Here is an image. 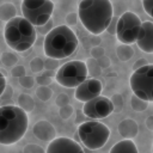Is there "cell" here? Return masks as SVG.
Returning a JSON list of instances; mask_svg holds the SVG:
<instances>
[{"label": "cell", "instance_id": "obj_13", "mask_svg": "<svg viewBox=\"0 0 153 153\" xmlns=\"http://www.w3.org/2000/svg\"><path fill=\"white\" fill-rule=\"evenodd\" d=\"M48 153H59V152H84V148L74 140L69 137H54L50 140V143L47 148Z\"/></svg>", "mask_w": 153, "mask_h": 153}, {"label": "cell", "instance_id": "obj_12", "mask_svg": "<svg viewBox=\"0 0 153 153\" xmlns=\"http://www.w3.org/2000/svg\"><path fill=\"white\" fill-rule=\"evenodd\" d=\"M135 43L141 51L147 54L153 53V23L151 20L141 23V29L139 31Z\"/></svg>", "mask_w": 153, "mask_h": 153}, {"label": "cell", "instance_id": "obj_1", "mask_svg": "<svg viewBox=\"0 0 153 153\" xmlns=\"http://www.w3.org/2000/svg\"><path fill=\"white\" fill-rule=\"evenodd\" d=\"M112 16L114 7L110 0H80L78 5V18L92 35L103 33Z\"/></svg>", "mask_w": 153, "mask_h": 153}, {"label": "cell", "instance_id": "obj_5", "mask_svg": "<svg viewBox=\"0 0 153 153\" xmlns=\"http://www.w3.org/2000/svg\"><path fill=\"white\" fill-rule=\"evenodd\" d=\"M76 135L86 148L94 151L102 148L110 137V129L106 124L97 121H84L79 123Z\"/></svg>", "mask_w": 153, "mask_h": 153}, {"label": "cell", "instance_id": "obj_22", "mask_svg": "<svg viewBox=\"0 0 153 153\" xmlns=\"http://www.w3.org/2000/svg\"><path fill=\"white\" fill-rule=\"evenodd\" d=\"M0 59H1V62L4 63V66L7 68H11L18 63V57L13 53H10V51H4L0 56Z\"/></svg>", "mask_w": 153, "mask_h": 153}, {"label": "cell", "instance_id": "obj_7", "mask_svg": "<svg viewBox=\"0 0 153 153\" xmlns=\"http://www.w3.org/2000/svg\"><path fill=\"white\" fill-rule=\"evenodd\" d=\"M87 76L88 73L85 61L74 60L59 66V69L55 74V80L62 87L73 88L82 82Z\"/></svg>", "mask_w": 153, "mask_h": 153}, {"label": "cell", "instance_id": "obj_4", "mask_svg": "<svg viewBox=\"0 0 153 153\" xmlns=\"http://www.w3.org/2000/svg\"><path fill=\"white\" fill-rule=\"evenodd\" d=\"M4 38L6 44L14 51L29 50L36 42V27L24 17H13L4 27Z\"/></svg>", "mask_w": 153, "mask_h": 153}, {"label": "cell", "instance_id": "obj_8", "mask_svg": "<svg viewBox=\"0 0 153 153\" xmlns=\"http://www.w3.org/2000/svg\"><path fill=\"white\" fill-rule=\"evenodd\" d=\"M20 8L26 20L33 26H39L51 18L54 2L51 0H23Z\"/></svg>", "mask_w": 153, "mask_h": 153}, {"label": "cell", "instance_id": "obj_39", "mask_svg": "<svg viewBox=\"0 0 153 153\" xmlns=\"http://www.w3.org/2000/svg\"><path fill=\"white\" fill-rule=\"evenodd\" d=\"M6 85H7L6 78H5V75L0 72V97H1V94H2V92H4V90H5V87H6Z\"/></svg>", "mask_w": 153, "mask_h": 153}, {"label": "cell", "instance_id": "obj_19", "mask_svg": "<svg viewBox=\"0 0 153 153\" xmlns=\"http://www.w3.org/2000/svg\"><path fill=\"white\" fill-rule=\"evenodd\" d=\"M17 103H18V106L20 109H23L25 112H31L35 108V100L31 96L26 94V93H22L18 99H17Z\"/></svg>", "mask_w": 153, "mask_h": 153}, {"label": "cell", "instance_id": "obj_10", "mask_svg": "<svg viewBox=\"0 0 153 153\" xmlns=\"http://www.w3.org/2000/svg\"><path fill=\"white\" fill-rule=\"evenodd\" d=\"M82 112L91 120H102L114 112V105L110 98L99 94L87 102H84Z\"/></svg>", "mask_w": 153, "mask_h": 153}, {"label": "cell", "instance_id": "obj_34", "mask_svg": "<svg viewBox=\"0 0 153 153\" xmlns=\"http://www.w3.org/2000/svg\"><path fill=\"white\" fill-rule=\"evenodd\" d=\"M55 103H56V105H57L59 108H60V106H63V105H66V104H69V97H68L66 93H61V94L57 96Z\"/></svg>", "mask_w": 153, "mask_h": 153}, {"label": "cell", "instance_id": "obj_25", "mask_svg": "<svg viewBox=\"0 0 153 153\" xmlns=\"http://www.w3.org/2000/svg\"><path fill=\"white\" fill-rule=\"evenodd\" d=\"M36 32L38 35H42V36H45L53 27H54V22L53 19H48L43 25H39V26H36Z\"/></svg>", "mask_w": 153, "mask_h": 153}, {"label": "cell", "instance_id": "obj_40", "mask_svg": "<svg viewBox=\"0 0 153 153\" xmlns=\"http://www.w3.org/2000/svg\"><path fill=\"white\" fill-rule=\"evenodd\" d=\"M146 63H148L146 59H140V60H137V61L133 65V71L136 69V68H139V67H141V66H143V65H146Z\"/></svg>", "mask_w": 153, "mask_h": 153}, {"label": "cell", "instance_id": "obj_2", "mask_svg": "<svg viewBox=\"0 0 153 153\" xmlns=\"http://www.w3.org/2000/svg\"><path fill=\"white\" fill-rule=\"evenodd\" d=\"M29 127L27 112L18 105L0 106V143L11 146L23 139Z\"/></svg>", "mask_w": 153, "mask_h": 153}, {"label": "cell", "instance_id": "obj_26", "mask_svg": "<svg viewBox=\"0 0 153 153\" xmlns=\"http://www.w3.org/2000/svg\"><path fill=\"white\" fill-rule=\"evenodd\" d=\"M73 112H74V109H73V106L71 104H66L63 106H60V109H59V115H60V117L62 120L69 118L73 115Z\"/></svg>", "mask_w": 153, "mask_h": 153}, {"label": "cell", "instance_id": "obj_35", "mask_svg": "<svg viewBox=\"0 0 153 153\" xmlns=\"http://www.w3.org/2000/svg\"><path fill=\"white\" fill-rule=\"evenodd\" d=\"M91 55H92L93 59H98V57L105 55V51H104V49H103L102 47H99V45H94V47L91 49Z\"/></svg>", "mask_w": 153, "mask_h": 153}, {"label": "cell", "instance_id": "obj_36", "mask_svg": "<svg viewBox=\"0 0 153 153\" xmlns=\"http://www.w3.org/2000/svg\"><path fill=\"white\" fill-rule=\"evenodd\" d=\"M97 60V62H98V65H99V67L103 69V68H106V67H109L110 65H111V61H110V59L108 57V56H105V55H103V56H100V57H98V59H96Z\"/></svg>", "mask_w": 153, "mask_h": 153}, {"label": "cell", "instance_id": "obj_17", "mask_svg": "<svg viewBox=\"0 0 153 153\" xmlns=\"http://www.w3.org/2000/svg\"><path fill=\"white\" fill-rule=\"evenodd\" d=\"M17 8L12 2H4L0 5V20L8 22L13 17H16Z\"/></svg>", "mask_w": 153, "mask_h": 153}, {"label": "cell", "instance_id": "obj_9", "mask_svg": "<svg viewBox=\"0 0 153 153\" xmlns=\"http://www.w3.org/2000/svg\"><path fill=\"white\" fill-rule=\"evenodd\" d=\"M141 19L137 14L130 11L123 12L116 23V37L120 43L133 44L135 43L139 31L141 29Z\"/></svg>", "mask_w": 153, "mask_h": 153}, {"label": "cell", "instance_id": "obj_21", "mask_svg": "<svg viewBox=\"0 0 153 153\" xmlns=\"http://www.w3.org/2000/svg\"><path fill=\"white\" fill-rule=\"evenodd\" d=\"M36 96L38 97V99H41L42 102H47L53 96V90L48 86V85H39L36 90Z\"/></svg>", "mask_w": 153, "mask_h": 153}, {"label": "cell", "instance_id": "obj_29", "mask_svg": "<svg viewBox=\"0 0 153 153\" xmlns=\"http://www.w3.org/2000/svg\"><path fill=\"white\" fill-rule=\"evenodd\" d=\"M11 74H12V76L20 78V76H23V75L26 74L25 67L22 66V65H14L13 67H11Z\"/></svg>", "mask_w": 153, "mask_h": 153}, {"label": "cell", "instance_id": "obj_15", "mask_svg": "<svg viewBox=\"0 0 153 153\" xmlns=\"http://www.w3.org/2000/svg\"><path fill=\"white\" fill-rule=\"evenodd\" d=\"M117 130L123 139H134L139 133V126L133 118H124L120 122Z\"/></svg>", "mask_w": 153, "mask_h": 153}, {"label": "cell", "instance_id": "obj_31", "mask_svg": "<svg viewBox=\"0 0 153 153\" xmlns=\"http://www.w3.org/2000/svg\"><path fill=\"white\" fill-rule=\"evenodd\" d=\"M59 60L57 59H53V57H48L47 60H44V68L49 69V71H54L57 69L59 67Z\"/></svg>", "mask_w": 153, "mask_h": 153}, {"label": "cell", "instance_id": "obj_23", "mask_svg": "<svg viewBox=\"0 0 153 153\" xmlns=\"http://www.w3.org/2000/svg\"><path fill=\"white\" fill-rule=\"evenodd\" d=\"M85 63H86L87 73H88V74H91L92 76H98V75L100 74L102 68L99 67V65H98V62H97V60H96V59L90 57Z\"/></svg>", "mask_w": 153, "mask_h": 153}, {"label": "cell", "instance_id": "obj_32", "mask_svg": "<svg viewBox=\"0 0 153 153\" xmlns=\"http://www.w3.org/2000/svg\"><path fill=\"white\" fill-rule=\"evenodd\" d=\"M33 82H35V80H33L31 76H27L26 74L19 78V84H20L22 86H24L25 88H31V87L33 86Z\"/></svg>", "mask_w": 153, "mask_h": 153}, {"label": "cell", "instance_id": "obj_20", "mask_svg": "<svg viewBox=\"0 0 153 153\" xmlns=\"http://www.w3.org/2000/svg\"><path fill=\"white\" fill-rule=\"evenodd\" d=\"M149 104H151V103H148V102L145 100V99L139 98V97L135 96V94H133L131 98H130L131 109H133L134 111H136V112H142V111H145V110L148 108Z\"/></svg>", "mask_w": 153, "mask_h": 153}, {"label": "cell", "instance_id": "obj_41", "mask_svg": "<svg viewBox=\"0 0 153 153\" xmlns=\"http://www.w3.org/2000/svg\"><path fill=\"white\" fill-rule=\"evenodd\" d=\"M146 127L149 129V130H153V116H148L146 118Z\"/></svg>", "mask_w": 153, "mask_h": 153}, {"label": "cell", "instance_id": "obj_18", "mask_svg": "<svg viewBox=\"0 0 153 153\" xmlns=\"http://www.w3.org/2000/svg\"><path fill=\"white\" fill-rule=\"evenodd\" d=\"M116 55L120 61H129L134 56V49L130 47V44H124L121 43L116 48Z\"/></svg>", "mask_w": 153, "mask_h": 153}, {"label": "cell", "instance_id": "obj_3", "mask_svg": "<svg viewBox=\"0 0 153 153\" xmlns=\"http://www.w3.org/2000/svg\"><path fill=\"white\" fill-rule=\"evenodd\" d=\"M78 44L79 39L75 32L68 25H59L44 36L43 50L47 57L62 60L74 54Z\"/></svg>", "mask_w": 153, "mask_h": 153}, {"label": "cell", "instance_id": "obj_37", "mask_svg": "<svg viewBox=\"0 0 153 153\" xmlns=\"http://www.w3.org/2000/svg\"><path fill=\"white\" fill-rule=\"evenodd\" d=\"M116 23H117V18H116V17L114 18V16H112V18H111V20L109 22V24H108L105 31H108L110 35H115V32H116Z\"/></svg>", "mask_w": 153, "mask_h": 153}, {"label": "cell", "instance_id": "obj_38", "mask_svg": "<svg viewBox=\"0 0 153 153\" xmlns=\"http://www.w3.org/2000/svg\"><path fill=\"white\" fill-rule=\"evenodd\" d=\"M76 18H78V16H76V13H69V14H67V17H66V22H67V24L66 25H74V24H76Z\"/></svg>", "mask_w": 153, "mask_h": 153}, {"label": "cell", "instance_id": "obj_28", "mask_svg": "<svg viewBox=\"0 0 153 153\" xmlns=\"http://www.w3.org/2000/svg\"><path fill=\"white\" fill-rule=\"evenodd\" d=\"M24 153H44L45 149L36 143H27L24 148H23Z\"/></svg>", "mask_w": 153, "mask_h": 153}, {"label": "cell", "instance_id": "obj_30", "mask_svg": "<svg viewBox=\"0 0 153 153\" xmlns=\"http://www.w3.org/2000/svg\"><path fill=\"white\" fill-rule=\"evenodd\" d=\"M51 72V71H50ZM50 72H45V73H42L39 76H37L36 81L38 82V85H50L51 82V73Z\"/></svg>", "mask_w": 153, "mask_h": 153}, {"label": "cell", "instance_id": "obj_6", "mask_svg": "<svg viewBox=\"0 0 153 153\" xmlns=\"http://www.w3.org/2000/svg\"><path fill=\"white\" fill-rule=\"evenodd\" d=\"M133 94L148 103L153 102V65L146 63L133 71L129 78Z\"/></svg>", "mask_w": 153, "mask_h": 153}, {"label": "cell", "instance_id": "obj_33", "mask_svg": "<svg viewBox=\"0 0 153 153\" xmlns=\"http://www.w3.org/2000/svg\"><path fill=\"white\" fill-rule=\"evenodd\" d=\"M142 7L149 18L153 17V0H142Z\"/></svg>", "mask_w": 153, "mask_h": 153}, {"label": "cell", "instance_id": "obj_27", "mask_svg": "<svg viewBox=\"0 0 153 153\" xmlns=\"http://www.w3.org/2000/svg\"><path fill=\"white\" fill-rule=\"evenodd\" d=\"M111 103L114 105V111L115 112H120L123 109V98H122L121 94H118V93L114 94L112 98H111Z\"/></svg>", "mask_w": 153, "mask_h": 153}, {"label": "cell", "instance_id": "obj_42", "mask_svg": "<svg viewBox=\"0 0 153 153\" xmlns=\"http://www.w3.org/2000/svg\"><path fill=\"white\" fill-rule=\"evenodd\" d=\"M76 114L79 115V117L75 118V122H76V123H81V117L84 116V112H82V111H76Z\"/></svg>", "mask_w": 153, "mask_h": 153}, {"label": "cell", "instance_id": "obj_11", "mask_svg": "<svg viewBox=\"0 0 153 153\" xmlns=\"http://www.w3.org/2000/svg\"><path fill=\"white\" fill-rule=\"evenodd\" d=\"M103 91V84L100 80L96 78L85 79L82 82H80L74 91V97L79 102H87L97 96H99Z\"/></svg>", "mask_w": 153, "mask_h": 153}, {"label": "cell", "instance_id": "obj_14", "mask_svg": "<svg viewBox=\"0 0 153 153\" xmlns=\"http://www.w3.org/2000/svg\"><path fill=\"white\" fill-rule=\"evenodd\" d=\"M32 133L35 137L41 141H50L56 136V130L54 126L47 120L37 121L32 127Z\"/></svg>", "mask_w": 153, "mask_h": 153}, {"label": "cell", "instance_id": "obj_16", "mask_svg": "<svg viewBox=\"0 0 153 153\" xmlns=\"http://www.w3.org/2000/svg\"><path fill=\"white\" fill-rule=\"evenodd\" d=\"M110 153H137V147L133 139H123L110 148Z\"/></svg>", "mask_w": 153, "mask_h": 153}, {"label": "cell", "instance_id": "obj_24", "mask_svg": "<svg viewBox=\"0 0 153 153\" xmlns=\"http://www.w3.org/2000/svg\"><path fill=\"white\" fill-rule=\"evenodd\" d=\"M30 69H31V72H33V73H39V72H42V69L44 68V61L39 57V56H36V57H33L31 61H30Z\"/></svg>", "mask_w": 153, "mask_h": 153}]
</instances>
